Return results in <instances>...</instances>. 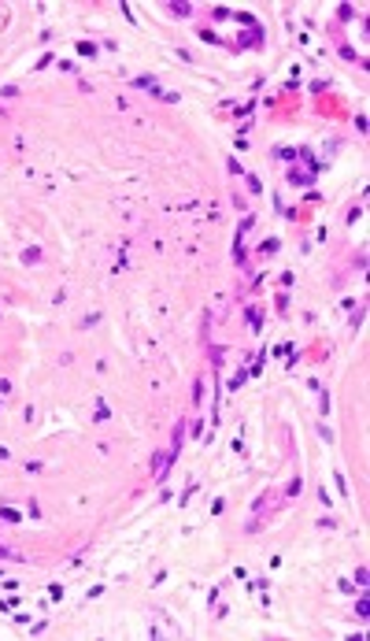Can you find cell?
<instances>
[{
	"label": "cell",
	"instance_id": "obj_1",
	"mask_svg": "<svg viewBox=\"0 0 370 641\" xmlns=\"http://www.w3.org/2000/svg\"><path fill=\"white\" fill-rule=\"evenodd\" d=\"M134 86H137V89H145V93H159V86H156V78H152V74H141Z\"/></svg>",
	"mask_w": 370,
	"mask_h": 641
},
{
	"label": "cell",
	"instance_id": "obj_2",
	"mask_svg": "<svg viewBox=\"0 0 370 641\" xmlns=\"http://www.w3.org/2000/svg\"><path fill=\"white\" fill-rule=\"evenodd\" d=\"M311 178H315L311 171H289V182L292 185H303V182H311Z\"/></svg>",
	"mask_w": 370,
	"mask_h": 641
},
{
	"label": "cell",
	"instance_id": "obj_3",
	"mask_svg": "<svg viewBox=\"0 0 370 641\" xmlns=\"http://www.w3.org/2000/svg\"><path fill=\"white\" fill-rule=\"evenodd\" d=\"M366 611H370V600H366V593L359 589V604H355V615H359V619H366Z\"/></svg>",
	"mask_w": 370,
	"mask_h": 641
},
{
	"label": "cell",
	"instance_id": "obj_4",
	"mask_svg": "<svg viewBox=\"0 0 370 641\" xmlns=\"http://www.w3.org/2000/svg\"><path fill=\"white\" fill-rule=\"evenodd\" d=\"M23 260H26V263H34V260H41V249H26V252H23Z\"/></svg>",
	"mask_w": 370,
	"mask_h": 641
},
{
	"label": "cell",
	"instance_id": "obj_5",
	"mask_svg": "<svg viewBox=\"0 0 370 641\" xmlns=\"http://www.w3.org/2000/svg\"><path fill=\"white\" fill-rule=\"evenodd\" d=\"M170 12H174V15H189L193 8H189V4H170Z\"/></svg>",
	"mask_w": 370,
	"mask_h": 641
},
{
	"label": "cell",
	"instance_id": "obj_6",
	"mask_svg": "<svg viewBox=\"0 0 370 641\" xmlns=\"http://www.w3.org/2000/svg\"><path fill=\"white\" fill-rule=\"evenodd\" d=\"M355 586H366V567H355Z\"/></svg>",
	"mask_w": 370,
	"mask_h": 641
},
{
	"label": "cell",
	"instance_id": "obj_7",
	"mask_svg": "<svg viewBox=\"0 0 370 641\" xmlns=\"http://www.w3.org/2000/svg\"><path fill=\"white\" fill-rule=\"evenodd\" d=\"M0 560H12V552H8V549H4V545H0Z\"/></svg>",
	"mask_w": 370,
	"mask_h": 641
}]
</instances>
